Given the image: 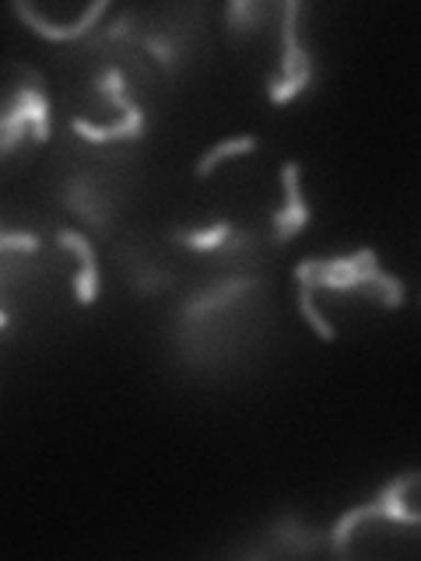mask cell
I'll list each match as a JSON object with an SVG mask.
<instances>
[{"instance_id": "1", "label": "cell", "mask_w": 421, "mask_h": 561, "mask_svg": "<svg viewBox=\"0 0 421 561\" xmlns=\"http://www.w3.org/2000/svg\"><path fill=\"white\" fill-rule=\"evenodd\" d=\"M295 280L306 285L309 291H359L373 298L383 309H400L403 306V280L379 271L376 250H359L338 260H303L295 263Z\"/></svg>"}, {"instance_id": "2", "label": "cell", "mask_w": 421, "mask_h": 561, "mask_svg": "<svg viewBox=\"0 0 421 561\" xmlns=\"http://www.w3.org/2000/svg\"><path fill=\"white\" fill-rule=\"evenodd\" d=\"M25 137H32L35 145H46L49 137V99L35 70H25V81L14 88L8 110L0 116V154H14Z\"/></svg>"}, {"instance_id": "3", "label": "cell", "mask_w": 421, "mask_h": 561, "mask_svg": "<svg viewBox=\"0 0 421 561\" xmlns=\"http://www.w3.org/2000/svg\"><path fill=\"white\" fill-rule=\"evenodd\" d=\"M298 14H303L298 0H285L281 4V70L268 84V99L274 105L292 102L312 84V57L298 43Z\"/></svg>"}, {"instance_id": "4", "label": "cell", "mask_w": 421, "mask_h": 561, "mask_svg": "<svg viewBox=\"0 0 421 561\" xmlns=\"http://www.w3.org/2000/svg\"><path fill=\"white\" fill-rule=\"evenodd\" d=\"M281 186H285V207L274 210V218H271L274 242H292L312 218L309 204L303 201V186H298V162H292V158L281 165Z\"/></svg>"}, {"instance_id": "5", "label": "cell", "mask_w": 421, "mask_h": 561, "mask_svg": "<svg viewBox=\"0 0 421 561\" xmlns=\"http://www.w3.org/2000/svg\"><path fill=\"white\" fill-rule=\"evenodd\" d=\"M57 242L64 245V250L75 253V260H78V271H75V298H78L81 306H92L95 298H99V263H95L92 242H88L84 232H78V228H60Z\"/></svg>"}, {"instance_id": "6", "label": "cell", "mask_w": 421, "mask_h": 561, "mask_svg": "<svg viewBox=\"0 0 421 561\" xmlns=\"http://www.w3.org/2000/svg\"><path fill=\"white\" fill-rule=\"evenodd\" d=\"M268 543L263 548H257L253 554H268V558H274V554H312L316 548L323 543V534L316 530V526H306V523H298V519H281V523H274L268 534Z\"/></svg>"}, {"instance_id": "7", "label": "cell", "mask_w": 421, "mask_h": 561, "mask_svg": "<svg viewBox=\"0 0 421 561\" xmlns=\"http://www.w3.org/2000/svg\"><path fill=\"white\" fill-rule=\"evenodd\" d=\"M105 0H95L92 8H88L84 14H78V22L75 25H53V22H46V18L35 11V8H29V4H22V0H14L11 4V11L22 18V22L35 32V35H43V39H57V43H67V39H81V35H88L92 32V25L99 22V18L105 14Z\"/></svg>"}, {"instance_id": "8", "label": "cell", "mask_w": 421, "mask_h": 561, "mask_svg": "<svg viewBox=\"0 0 421 561\" xmlns=\"http://www.w3.org/2000/svg\"><path fill=\"white\" fill-rule=\"evenodd\" d=\"M64 204L75 210V215L81 218V221H88L92 228H105V221H110V204H105L99 193H95V186L84 180V175H75V180L67 183V190H64Z\"/></svg>"}, {"instance_id": "9", "label": "cell", "mask_w": 421, "mask_h": 561, "mask_svg": "<svg viewBox=\"0 0 421 561\" xmlns=\"http://www.w3.org/2000/svg\"><path fill=\"white\" fill-rule=\"evenodd\" d=\"M172 239L193 253H225V245L236 239V228L228 221H215L210 228H180V232H172Z\"/></svg>"}, {"instance_id": "10", "label": "cell", "mask_w": 421, "mask_h": 561, "mask_svg": "<svg viewBox=\"0 0 421 561\" xmlns=\"http://www.w3.org/2000/svg\"><path fill=\"white\" fill-rule=\"evenodd\" d=\"M260 140L253 134H242V137H228V140H218L215 148H210L197 165H193V172H197V180H207L210 172H215L221 162H228V158H239L246 151H257Z\"/></svg>"}, {"instance_id": "11", "label": "cell", "mask_w": 421, "mask_h": 561, "mask_svg": "<svg viewBox=\"0 0 421 561\" xmlns=\"http://www.w3.org/2000/svg\"><path fill=\"white\" fill-rule=\"evenodd\" d=\"M263 18H268V8L253 4V0H232V4H225V28H228L232 39L257 32Z\"/></svg>"}, {"instance_id": "12", "label": "cell", "mask_w": 421, "mask_h": 561, "mask_svg": "<svg viewBox=\"0 0 421 561\" xmlns=\"http://www.w3.org/2000/svg\"><path fill=\"white\" fill-rule=\"evenodd\" d=\"M0 250H4V253H14V250L35 253V250H39V239L29 236V232H11V228H8V232L0 236Z\"/></svg>"}]
</instances>
